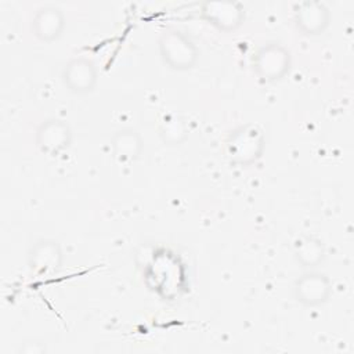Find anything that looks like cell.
I'll return each instance as SVG.
<instances>
[{
	"label": "cell",
	"instance_id": "obj_10",
	"mask_svg": "<svg viewBox=\"0 0 354 354\" xmlns=\"http://www.w3.org/2000/svg\"><path fill=\"white\" fill-rule=\"evenodd\" d=\"M28 264L32 272L37 275L55 271L62 264V250L57 241L41 239L36 242L28 257Z\"/></svg>",
	"mask_w": 354,
	"mask_h": 354
},
{
	"label": "cell",
	"instance_id": "obj_4",
	"mask_svg": "<svg viewBox=\"0 0 354 354\" xmlns=\"http://www.w3.org/2000/svg\"><path fill=\"white\" fill-rule=\"evenodd\" d=\"M333 285L328 275L317 271H307L293 283V296L304 307H319L329 301Z\"/></svg>",
	"mask_w": 354,
	"mask_h": 354
},
{
	"label": "cell",
	"instance_id": "obj_9",
	"mask_svg": "<svg viewBox=\"0 0 354 354\" xmlns=\"http://www.w3.org/2000/svg\"><path fill=\"white\" fill-rule=\"evenodd\" d=\"M65 15L55 6H44L39 8L32 19V32L41 43L57 41L65 29Z\"/></svg>",
	"mask_w": 354,
	"mask_h": 354
},
{
	"label": "cell",
	"instance_id": "obj_5",
	"mask_svg": "<svg viewBox=\"0 0 354 354\" xmlns=\"http://www.w3.org/2000/svg\"><path fill=\"white\" fill-rule=\"evenodd\" d=\"M72 144V130L65 120L47 119L36 130V145L48 156H58Z\"/></svg>",
	"mask_w": 354,
	"mask_h": 354
},
{
	"label": "cell",
	"instance_id": "obj_2",
	"mask_svg": "<svg viewBox=\"0 0 354 354\" xmlns=\"http://www.w3.org/2000/svg\"><path fill=\"white\" fill-rule=\"evenodd\" d=\"M252 66L259 80L264 83H275L289 73L292 55L281 43H267L259 47L253 54Z\"/></svg>",
	"mask_w": 354,
	"mask_h": 354
},
{
	"label": "cell",
	"instance_id": "obj_1",
	"mask_svg": "<svg viewBox=\"0 0 354 354\" xmlns=\"http://www.w3.org/2000/svg\"><path fill=\"white\" fill-rule=\"evenodd\" d=\"M159 54L165 65L183 72L195 66L199 58V50L194 40L181 30H167L158 41Z\"/></svg>",
	"mask_w": 354,
	"mask_h": 354
},
{
	"label": "cell",
	"instance_id": "obj_11",
	"mask_svg": "<svg viewBox=\"0 0 354 354\" xmlns=\"http://www.w3.org/2000/svg\"><path fill=\"white\" fill-rule=\"evenodd\" d=\"M112 152L116 160L122 163L136 160L142 152V138L133 129H123L113 134L112 140Z\"/></svg>",
	"mask_w": 354,
	"mask_h": 354
},
{
	"label": "cell",
	"instance_id": "obj_12",
	"mask_svg": "<svg viewBox=\"0 0 354 354\" xmlns=\"http://www.w3.org/2000/svg\"><path fill=\"white\" fill-rule=\"evenodd\" d=\"M293 254L303 267L315 268L325 259V246L314 235H301L293 243Z\"/></svg>",
	"mask_w": 354,
	"mask_h": 354
},
{
	"label": "cell",
	"instance_id": "obj_3",
	"mask_svg": "<svg viewBox=\"0 0 354 354\" xmlns=\"http://www.w3.org/2000/svg\"><path fill=\"white\" fill-rule=\"evenodd\" d=\"M225 144L227 153L232 162L250 165L263 155L264 134L256 124L248 123L231 131Z\"/></svg>",
	"mask_w": 354,
	"mask_h": 354
},
{
	"label": "cell",
	"instance_id": "obj_8",
	"mask_svg": "<svg viewBox=\"0 0 354 354\" xmlns=\"http://www.w3.org/2000/svg\"><path fill=\"white\" fill-rule=\"evenodd\" d=\"M330 14L324 3L303 1L295 7V24L306 36H318L329 26Z\"/></svg>",
	"mask_w": 354,
	"mask_h": 354
},
{
	"label": "cell",
	"instance_id": "obj_6",
	"mask_svg": "<svg viewBox=\"0 0 354 354\" xmlns=\"http://www.w3.org/2000/svg\"><path fill=\"white\" fill-rule=\"evenodd\" d=\"M62 82L73 94H88L98 83V69L95 64L86 57L72 58L62 69Z\"/></svg>",
	"mask_w": 354,
	"mask_h": 354
},
{
	"label": "cell",
	"instance_id": "obj_7",
	"mask_svg": "<svg viewBox=\"0 0 354 354\" xmlns=\"http://www.w3.org/2000/svg\"><path fill=\"white\" fill-rule=\"evenodd\" d=\"M202 18L223 32H231L242 25L245 11L238 3L206 1L202 4Z\"/></svg>",
	"mask_w": 354,
	"mask_h": 354
},
{
	"label": "cell",
	"instance_id": "obj_13",
	"mask_svg": "<svg viewBox=\"0 0 354 354\" xmlns=\"http://www.w3.org/2000/svg\"><path fill=\"white\" fill-rule=\"evenodd\" d=\"M171 131H177L178 134L184 136L185 137V126H184V122L176 116H169L163 123H162V127H160V136L163 137L165 141L169 140Z\"/></svg>",
	"mask_w": 354,
	"mask_h": 354
}]
</instances>
